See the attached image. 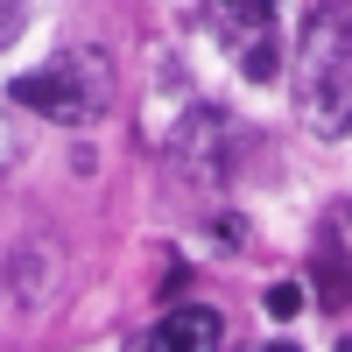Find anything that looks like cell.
Instances as JSON below:
<instances>
[{
  "label": "cell",
  "mask_w": 352,
  "mask_h": 352,
  "mask_svg": "<svg viewBox=\"0 0 352 352\" xmlns=\"http://www.w3.org/2000/svg\"><path fill=\"white\" fill-rule=\"evenodd\" d=\"M240 71H247L254 85H268V78L282 71V43H275V28H268V36H254V43H240Z\"/></svg>",
  "instance_id": "cell-6"
},
{
  "label": "cell",
  "mask_w": 352,
  "mask_h": 352,
  "mask_svg": "<svg viewBox=\"0 0 352 352\" xmlns=\"http://www.w3.org/2000/svg\"><path fill=\"white\" fill-rule=\"evenodd\" d=\"M8 92L28 106V113H43V120L56 127H85V120H99L106 99H113V78L92 50H64V56H50V64L36 71H21Z\"/></svg>",
  "instance_id": "cell-2"
},
{
  "label": "cell",
  "mask_w": 352,
  "mask_h": 352,
  "mask_svg": "<svg viewBox=\"0 0 352 352\" xmlns=\"http://www.w3.org/2000/svg\"><path fill=\"white\" fill-rule=\"evenodd\" d=\"M275 14H282V0H212V21H219V36H226L232 50L254 43V36H268Z\"/></svg>",
  "instance_id": "cell-5"
},
{
  "label": "cell",
  "mask_w": 352,
  "mask_h": 352,
  "mask_svg": "<svg viewBox=\"0 0 352 352\" xmlns=\"http://www.w3.org/2000/svg\"><path fill=\"white\" fill-rule=\"evenodd\" d=\"M226 141H232V127L219 113H190V120L176 127V162L197 169V176H226Z\"/></svg>",
  "instance_id": "cell-4"
},
{
  "label": "cell",
  "mask_w": 352,
  "mask_h": 352,
  "mask_svg": "<svg viewBox=\"0 0 352 352\" xmlns=\"http://www.w3.org/2000/svg\"><path fill=\"white\" fill-rule=\"evenodd\" d=\"M226 345V317L204 310V303H184V310H162L155 331L141 338V352H219Z\"/></svg>",
  "instance_id": "cell-3"
},
{
  "label": "cell",
  "mask_w": 352,
  "mask_h": 352,
  "mask_svg": "<svg viewBox=\"0 0 352 352\" xmlns=\"http://www.w3.org/2000/svg\"><path fill=\"white\" fill-rule=\"evenodd\" d=\"M338 352H352V331H345V338H338Z\"/></svg>",
  "instance_id": "cell-9"
},
{
  "label": "cell",
  "mask_w": 352,
  "mask_h": 352,
  "mask_svg": "<svg viewBox=\"0 0 352 352\" xmlns=\"http://www.w3.org/2000/svg\"><path fill=\"white\" fill-rule=\"evenodd\" d=\"M268 352H296V345H268Z\"/></svg>",
  "instance_id": "cell-11"
},
{
  "label": "cell",
  "mask_w": 352,
  "mask_h": 352,
  "mask_svg": "<svg viewBox=\"0 0 352 352\" xmlns=\"http://www.w3.org/2000/svg\"><path fill=\"white\" fill-rule=\"evenodd\" d=\"M261 303H268V317L282 324V317H296V310H303V282H268V296H261Z\"/></svg>",
  "instance_id": "cell-7"
},
{
  "label": "cell",
  "mask_w": 352,
  "mask_h": 352,
  "mask_svg": "<svg viewBox=\"0 0 352 352\" xmlns=\"http://www.w3.org/2000/svg\"><path fill=\"white\" fill-rule=\"evenodd\" d=\"M296 106H303V127L317 141H338L352 134V36L345 21L324 14L303 43V78H296Z\"/></svg>",
  "instance_id": "cell-1"
},
{
  "label": "cell",
  "mask_w": 352,
  "mask_h": 352,
  "mask_svg": "<svg viewBox=\"0 0 352 352\" xmlns=\"http://www.w3.org/2000/svg\"><path fill=\"white\" fill-rule=\"evenodd\" d=\"M0 155H8V127H0Z\"/></svg>",
  "instance_id": "cell-10"
},
{
  "label": "cell",
  "mask_w": 352,
  "mask_h": 352,
  "mask_svg": "<svg viewBox=\"0 0 352 352\" xmlns=\"http://www.w3.org/2000/svg\"><path fill=\"white\" fill-rule=\"evenodd\" d=\"M14 28H21V0H0V43H14Z\"/></svg>",
  "instance_id": "cell-8"
}]
</instances>
